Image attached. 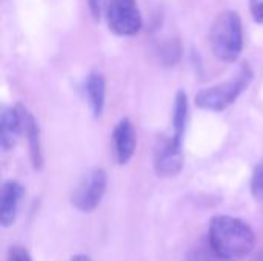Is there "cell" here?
Returning a JSON list of instances; mask_svg holds the SVG:
<instances>
[{
    "label": "cell",
    "mask_w": 263,
    "mask_h": 261,
    "mask_svg": "<svg viewBox=\"0 0 263 261\" xmlns=\"http://www.w3.org/2000/svg\"><path fill=\"white\" fill-rule=\"evenodd\" d=\"M208 242L219 260L243 261L251 255L256 237L250 225L243 220L217 215L210 223Z\"/></svg>",
    "instance_id": "1"
},
{
    "label": "cell",
    "mask_w": 263,
    "mask_h": 261,
    "mask_svg": "<svg viewBox=\"0 0 263 261\" xmlns=\"http://www.w3.org/2000/svg\"><path fill=\"white\" fill-rule=\"evenodd\" d=\"M210 45L214 55L223 62H236L243 49V29L236 11L222 12L211 26Z\"/></svg>",
    "instance_id": "2"
},
{
    "label": "cell",
    "mask_w": 263,
    "mask_h": 261,
    "mask_svg": "<svg viewBox=\"0 0 263 261\" xmlns=\"http://www.w3.org/2000/svg\"><path fill=\"white\" fill-rule=\"evenodd\" d=\"M253 80V71L248 65H243L240 72L225 83L202 89L196 95V105L208 111H223L248 88Z\"/></svg>",
    "instance_id": "3"
},
{
    "label": "cell",
    "mask_w": 263,
    "mask_h": 261,
    "mask_svg": "<svg viewBox=\"0 0 263 261\" xmlns=\"http://www.w3.org/2000/svg\"><path fill=\"white\" fill-rule=\"evenodd\" d=\"M106 183H108L106 172L99 168L92 169L77 185V188L72 194V198H71L72 205L82 212L94 211L100 205V202L105 195Z\"/></svg>",
    "instance_id": "4"
},
{
    "label": "cell",
    "mask_w": 263,
    "mask_h": 261,
    "mask_svg": "<svg viewBox=\"0 0 263 261\" xmlns=\"http://www.w3.org/2000/svg\"><path fill=\"white\" fill-rule=\"evenodd\" d=\"M106 20L109 29L117 35H136L142 29V14L136 0H114Z\"/></svg>",
    "instance_id": "5"
},
{
    "label": "cell",
    "mask_w": 263,
    "mask_h": 261,
    "mask_svg": "<svg viewBox=\"0 0 263 261\" xmlns=\"http://www.w3.org/2000/svg\"><path fill=\"white\" fill-rule=\"evenodd\" d=\"M154 166L159 175L171 177L182 171L183 166V152L182 146L177 145L173 138H165L156 149Z\"/></svg>",
    "instance_id": "6"
},
{
    "label": "cell",
    "mask_w": 263,
    "mask_h": 261,
    "mask_svg": "<svg viewBox=\"0 0 263 261\" xmlns=\"http://www.w3.org/2000/svg\"><path fill=\"white\" fill-rule=\"evenodd\" d=\"M23 194H25V189L18 182L11 180V182L3 183L2 191H0V223H2V226L8 228V226L14 225Z\"/></svg>",
    "instance_id": "7"
},
{
    "label": "cell",
    "mask_w": 263,
    "mask_h": 261,
    "mask_svg": "<svg viewBox=\"0 0 263 261\" xmlns=\"http://www.w3.org/2000/svg\"><path fill=\"white\" fill-rule=\"evenodd\" d=\"M23 132V117L20 105L15 108H5L0 120V146L3 151H11Z\"/></svg>",
    "instance_id": "8"
},
{
    "label": "cell",
    "mask_w": 263,
    "mask_h": 261,
    "mask_svg": "<svg viewBox=\"0 0 263 261\" xmlns=\"http://www.w3.org/2000/svg\"><path fill=\"white\" fill-rule=\"evenodd\" d=\"M112 138H114V149H116L117 162L120 165H126L133 158L134 151H136V143H137L133 123L128 118L120 120L114 128Z\"/></svg>",
    "instance_id": "9"
},
{
    "label": "cell",
    "mask_w": 263,
    "mask_h": 261,
    "mask_svg": "<svg viewBox=\"0 0 263 261\" xmlns=\"http://www.w3.org/2000/svg\"><path fill=\"white\" fill-rule=\"evenodd\" d=\"M22 109V117H23V132L28 138L29 145V154L32 160L34 169H42L43 166V155H42V146H40V131L35 118L20 105Z\"/></svg>",
    "instance_id": "10"
},
{
    "label": "cell",
    "mask_w": 263,
    "mask_h": 261,
    "mask_svg": "<svg viewBox=\"0 0 263 261\" xmlns=\"http://www.w3.org/2000/svg\"><path fill=\"white\" fill-rule=\"evenodd\" d=\"M186 120H188V97L185 91H179L176 94L174 100V109H173V140L182 146L183 135H185V128H186Z\"/></svg>",
    "instance_id": "11"
},
{
    "label": "cell",
    "mask_w": 263,
    "mask_h": 261,
    "mask_svg": "<svg viewBox=\"0 0 263 261\" xmlns=\"http://www.w3.org/2000/svg\"><path fill=\"white\" fill-rule=\"evenodd\" d=\"M86 95L94 117H100L105 106V80L100 74H91L86 80Z\"/></svg>",
    "instance_id": "12"
},
{
    "label": "cell",
    "mask_w": 263,
    "mask_h": 261,
    "mask_svg": "<svg viewBox=\"0 0 263 261\" xmlns=\"http://www.w3.org/2000/svg\"><path fill=\"white\" fill-rule=\"evenodd\" d=\"M251 192L257 202H263V160L254 169L251 178Z\"/></svg>",
    "instance_id": "13"
},
{
    "label": "cell",
    "mask_w": 263,
    "mask_h": 261,
    "mask_svg": "<svg viewBox=\"0 0 263 261\" xmlns=\"http://www.w3.org/2000/svg\"><path fill=\"white\" fill-rule=\"evenodd\" d=\"M114 0H88V5H89V11L92 14V17L99 22L102 20L103 17H106L108 14V9L109 6L112 5Z\"/></svg>",
    "instance_id": "14"
},
{
    "label": "cell",
    "mask_w": 263,
    "mask_h": 261,
    "mask_svg": "<svg viewBox=\"0 0 263 261\" xmlns=\"http://www.w3.org/2000/svg\"><path fill=\"white\" fill-rule=\"evenodd\" d=\"M8 261H31V255L22 246H11L8 251Z\"/></svg>",
    "instance_id": "15"
},
{
    "label": "cell",
    "mask_w": 263,
    "mask_h": 261,
    "mask_svg": "<svg viewBox=\"0 0 263 261\" xmlns=\"http://www.w3.org/2000/svg\"><path fill=\"white\" fill-rule=\"evenodd\" d=\"M216 254L214 252H208L205 249H197L194 252H191V255L188 257V261H216ZM219 260V258H217Z\"/></svg>",
    "instance_id": "16"
},
{
    "label": "cell",
    "mask_w": 263,
    "mask_h": 261,
    "mask_svg": "<svg viewBox=\"0 0 263 261\" xmlns=\"http://www.w3.org/2000/svg\"><path fill=\"white\" fill-rule=\"evenodd\" d=\"M251 14L256 18V22H263V0H251Z\"/></svg>",
    "instance_id": "17"
},
{
    "label": "cell",
    "mask_w": 263,
    "mask_h": 261,
    "mask_svg": "<svg viewBox=\"0 0 263 261\" xmlns=\"http://www.w3.org/2000/svg\"><path fill=\"white\" fill-rule=\"evenodd\" d=\"M71 261H92L88 255H76Z\"/></svg>",
    "instance_id": "18"
},
{
    "label": "cell",
    "mask_w": 263,
    "mask_h": 261,
    "mask_svg": "<svg viewBox=\"0 0 263 261\" xmlns=\"http://www.w3.org/2000/svg\"><path fill=\"white\" fill-rule=\"evenodd\" d=\"M253 261H263V252H260L259 255H256V257H254V260H253Z\"/></svg>",
    "instance_id": "19"
}]
</instances>
